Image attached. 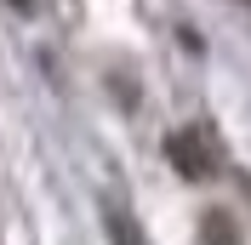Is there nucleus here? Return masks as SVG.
<instances>
[{
  "mask_svg": "<svg viewBox=\"0 0 251 245\" xmlns=\"http://www.w3.org/2000/svg\"><path fill=\"white\" fill-rule=\"evenodd\" d=\"M205 245H234V234H228V217H223V211H211V217H205Z\"/></svg>",
  "mask_w": 251,
  "mask_h": 245,
  "instance_id": "obj_2",
  "label": "nucleus"
},
{
  "mask_svg": "<svg viewBox=\"0 0 251 245\" xmlns=\"http://www.w3.org/2000/svg\"><path fill=\"white\" fill-rule=\"evenodd\" d=\"M172 160L188 171V177H200V171H205V148H200V143H188V137H172Z\"/></svg>",
  "mask_w": 251,
  "mask_h": 245,
  "instance_id": "obj_1",
  "label": "nucleus"
}]
</instances>
